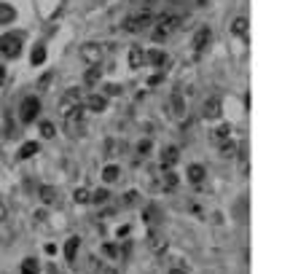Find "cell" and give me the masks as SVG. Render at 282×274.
Listing matches in <instances>:
<instances>
[{"instance_id": "1", "label": "cell", "mask_w": 282, "mask_h": 274, "mask_svg": "<svg viewBox=\"0 0 282 274\" xmlns=\"http://www.w3.org/2000/svg\"><path fill=\"white\" fill-rule=\"evenodd\" d=\"M153 22H156V17H153V6L145 3V6H140V9L132 14V17L124 19V30H127V33H143V30L151 27Z\"/></svg>"}, {"instance_id": "2", "label": "cell", "mask_w": 282, "mask_h": 274, "mask_svg": "<svg viewBox=\"0 0 282 274\" xmlns=\"http://www.w3.org/2000/svg\"><path fill=\"white\" fill-rule=\"evenodd\" d=\"M177 27H180V17H175V14H164V17H159V19L153 22L151 38H153L156 43H161V41H167Z\"/></svg>"}, {"instance_id": "3", "label": "cell", "mask_w": 282, "mask_h": 274, "mask_svg": "<svg viewBox=\"0 0 282 274\" xmlns=\"http://www.w3.org/2000/svg\"><path fill=\"white\" fill-rule=\"evenodd\" d=\"M65 129H67L73 137H81L83 132H86V111H83L81 105L73 108V111L65 116Z\"/></svg>"}, {"instance_id": "4", "label": "cell", "mask_w": 282, "mask_h": 274, "mask_svg": "<svg viewBox=\"0 0 282 274\" xmlns=\"http://www.w3.org/2000/svg\"><path fill=\"white\" fill-rule=\"evenodd\" d=\"M41 113V100L38 97H25L22 100V108H19V119L22 124H33Z\"/></svg>"}, {"instance_id": "5", "label": "cell", "mask_w": 282, "mask_h": 274, "mask_svg": "<svg viewBox=\"0 0 282 274\" xmlns=\"http://www.w3.org/2000/svg\"><path fill=\"white\" fill-rule=\"evenodd\" d=\"M19 51H22V38L19 35H14V33H9V35H3L0 38V54H6V57H19Z\"/></svg>"}, {"instance_id": "6", "label": "cell", "mask_w": 282, "mask_h": 274, "mask_svg": "<svg viewBox=\"0 0 282 274\" xmlns=\"http://www.w3.org/2000/svg\"><path fill=\"white\" fill-rule=\"evenodd\" d=\"M81 57H83V62H89L91 67H100V62H103V46L100 43H86L81 49Z\"/></svg>"}, {"instance_id": "7", "label": "cell", "mask_w": 282, "mask_h": 274, "mask_svg": "<svg viewBox=\"0 0 282 274\" xmlns=\"http://www.w3.org/2000/svg\"><path fill=\"white\" fill-rule=\"evenodd\" d=\"M210 41H213V30H210V27H199L197 35H194V49L205 51L207 46H210Z\"/></svg>"}, {"instance_id": "8", "label": "cell", "mask_w": 282, "mask_h": 274, "mask_svg": "<svg viewBox=\"0 0 282 274\" xmlns=\"http://www.w3.org/2000/svg\"><path fill=\"white\" fill-rule=\"evenodd\" d=\"M177 159H180V151H177V145H167L161 151V167L164 169H172L177 164Z\"/></svg>"}, {"instance_id": "9", "label": "cell", "mask_w": 282, "mask_h": 274, "mask_svg": "<svg viewBox=\"0 0 282 274\" xmlns=\"http://www.w3.org/2000/svg\"><path fill=\"white\" fill-rule=\"evenodd\" d=\"M205 177H207V169L202 167V164H191V167H188V180H191L194 186H202Z\"/></svg>"}, {"instance_id": "10", "label": "cell", "mask_w": 282, "mask_h": 274, "mask_svg": "<svg viewBox=\"0 0 282 274\" xmlns=\"http://www.w3.org/2000/svg\"><path fill=\"white\" fill-rule=\"evenodd\" d=\"M86 108H89L91 113H103L105 108H108V100L103 95H91L89 100H86Z\"/></svg>"}, {"instance_id": "11", "label": "cell", "mask_w": 282, "mask_h": 274, "mask_svg": "<svg viewBox=\"0 0 282 274\" xmlns=\"http://www.w3.org/2000/svg\"><path fill=\"white\" fill-rule=\"evenodd\" d=\"M218 116H221V100L210 97L205 103V119H218Z\"/></svg>"}, {"instance_id": "12", "label": "cell", "mask_w": 282, "mask_h": 274, "mask_svg": "<svg viewBox=\"0 0 282 274\" xmlns=\"http://www.w3.org/2000/svg\"><path fill=\"white\" fill-rule=\"evenodd\" d=\"M143 62H145V51L140 49V46H132V51H129V65H132V70L143 67Z\"/></svg>"}, {"instance_id": "13", "label": "cell", "mask_w": 282, "mask_h": 274, "mask_svg": "<svg viewBox=\"0 0 282 274\" xmlns=\"http://www.w3.org/2000/svg\"><path fill=\"white\" fill-rule=\"evenodd\" d=\"M119 177H121V167H116V164H108V167L103 169V180H105V183H116Z\"/></svg>"}, {"instance_id": "14", "label": "cell", "mask_w": 282, "mask_h": 274, "mask_svg": "<svg viewBox=\"0 0 282 274\" xmlns=\"http://www.w3.org/2000/svg\"><path fill=\"white\" fill-rule=\"evenodd\" d=\"M14 19H17V11H14L11 6L0 3V25H11Z\"/></svg>"}, {"instance_id": "15", "label": "cell", "mask_w": 282, "mask_h": 274, "mask_svg": "<svg viewBox=\"0 0 282 274\" xmlns=\"http://www.w3.org/2000/svg\"><path fill=\"white\" fill-rule=\"evenodd\" d=\"M231 33L234 35H247V17H237L231 22Z\"/></svg>"}, {"instance_id": "16", "label": "cell", "mask_w": 282, "mask_h": 274, "mask_svg": "<svg viewBox=\"0 0 282 274\" xmlns=\"http://www.w3.org/2000/svg\"><path fill=\"white\" fill-rule=\"evenodd\" d=\"M78 245H81V239H78V237H70L67 239V245H65V258H67V261H73V258H75Z\"/></svg>"}, {"instance_id": "17", "label": "cell", "mask_w": 282, "mask_h": 274, "mask_svg": "<svg viewBox=\"0 0 282 274\" xmlns=\"http://www.w3.org/2000/svg\"><path fill=\"white\" fill-rule=\"evenodd\" d=\"M38 148H41L38 143H25V145L19 148V159H30V156H35Z\"/></svg>"}, {"instance_id": "18", "label": "cell", "mask_w": 282, "mask_h": 274, "mask_svg": "<svg viewBox=\"0 0 282 274\" xmlns=\"http://www.w3.org/2000/svg\"><path fill=\"white\" fill-rule=\"evenodd\" d=\"M41 199H43V205H54V202H57V191H54L51 186H43V189H41Z\"/></svg>"}, {"instance_id": "19", "label": "cell", "mask_w": 282, "mask_h": 274, "mask_svg": "<svg viewBox=\"0 0 282 274\" xmlns=\"http://www.w3.org/2000/svg\"><path fill=\"white\" fill-rule=\"evenodd\" d=\"M3 124H6V137H17V127H14L11 113H3Z\"/></svg>"}, {"instance_id": "20", "label": "cell", "mask_w": 282, "mask_h": 274, "mask_svg": "<svg viewBox=\"0 0 282 274\" xmlns=\"http://www.w3.org/2000/svg\"><path fill=\"white\" fill-rule=\"evenodd\" d=\"M43 59H46V49H43V43H38L33 57H30V62H33V65H43Z\"/></svg>"}, {"instance_id": "21", "label": "cell", "mask_w": 282, "mask_h": 274, "mask_svg": "<svg viewBox=\"0 0 282 274\" xmlns=\"http://www.w3.org/2000/svg\"><path fill=\"white\" fill-rule=\"evenodd\" d=\"M100 75H103V70H100V67H89V70H86V75H83V81L91 86V83L100 81Z\"/></svg>"}, {"instance_id": "22", "label": "cell", "mask_w": 282, "mask_h": 274, "mask_svg": "<svg viewBox=\"0 0 282 274\" xmlns=\"http://www.w3.org/2000/svg\"><path fill=\"white\" fill-rule=\"evenodd\" d=\"M229 132H231L229 124H221V127L215 129V140H218V143H226V140H229Z\"/></svg>"}, {"instance_id": "23", "label": "cell", "mask_w": 282, "mask_h": 274, "mask_svg": "<svg viewBox=\"0 0 282 274\" xmlns=\"http://www.w3.org/2000/svg\"><path fill=\"white\" fill-rule=\"evenodd\" d=\"M41 135H43L46 140H49V137H54V135H57V127H54L51 121H41Z\"/></svg>"}, {"instance_id": "24", "label": "cell", "mask_w": 282, "mask_h": 274, "mask_svg": "<svg viewBox=\"0 0 282 274\" xmlns=\"http://www.w3.org/2000/svg\"><path fill=\"white\" fill-rule=\"evenodd\" d=\"M73 199L78 202V205H86V202H91V194L86 191V189H75V194H73Z\"/></svg>"}, {"instance_id": "25", "label": "cell", "mask_w": 282, "mask_h": 274, "mask_svg": "<svg viewBox=\"0 0 282 274\" xmlns=\"http://www.w3.org/2000/svg\"><path fill=\"white\" fill-rule=\"evenodd\" d=\"M22 274H38V261L35 258H27V261L22 263Z\"/></svg>"}, {"instance_id": "26", "label": "cell", "mask_w": 282, "mask_h": 274, "mask_svg": "<svg viewBox=\"0 0 282 274\" xmlns=\"http://www.w3.org/2000/svg\"><path fill=\"white\" fill-rule=\"evenodd\" d=\"M145 59L151 62V65H156V67L164 65V54H161V51H148V54H145Z\"/></svg>"}, {"instance_id": "27", "label": "cell", "mask_w": 282, "mask_h": 274, "mask_svg": "<svg viewBox=\"0 0 282 274\" xmlns=\"http://www.w3.org/2000/svg\"><path fill=\"white\" fill-rule=\"evenodd\" d=\"M164 189H167V191L177 189V175H172V172H167V175H164Z\"/></svg>"}, {"instance_id": "28", "label": "cell", "mask_w": 282, "mask_h": 274, "mask_svg": "<svg viewBox=\"0 0 282 274\" xmlns=\"http://www.w3.org/2000/svg\"><path fill=\"white\" fill-rule=\"evenodd\" d=\"M91 202H97V205L108 202V191H105V189H103V191H94V194H91Z\"/></svg>"}, {"instance_id": "29", "label": "cell", "mask_w": 282, "mask_h": 274, "mask_svg": "<svg viewBox=\"0 0 282 274\" xmlns=\"http://www.w3.org/2000/svg\"><path fill=\"white\" fill-rule=\"evenodd\" d=\"M105 95L119 97V95H121V86H119V83H108V86H105Z\"/></svg>"}, {"instance_id": "30", "label": "cell", "mask_w": 282, "mask_h": 274, "mask_svg": "<svg viewBox=\"0 0 282 274\" xmlns=\"http://www.w3.org/2000/svg\"><path fill=\"white\" fill-rule=\"evenodd\" d=\"M49 83H51V73H46V75L41 78V81H38V86H41V89H46Z\"/></svg>"}, {"instance_id": "31", "label": "cell", "mask_w": 282, "mask_h": 274, "mask_svg": "<svg viewBox=\"0 0 282 274\" xmlns=\"http://www.w3.org/2000/svg\"><path fill=\"white\" fill-rule=\"evenodd\" d=\"M169 274H191V271H188V269H183V266H172V269H169Z\"/></svg>"}, {"instance_id": "32", "label": "cell", "mask_w": 282, "mask_h": 274, "mask_svg": "<svg viewBox=\"0 0 282 274\" xmlns=\"http://www.w3.org/2000/svg\"><path fill=\"white\" fill-rule=\"evenodd\" d=\"M135 199H137V194H135V191H129L127 197H124V205H132V202H135Z\"/></svg>"}, {"instance_id": "33", "label": "cell", "mask_w": 282, "mask_h": 274, "mask_svg": "<svg viewBox=\"0 0 282 274\" xmlns=\"http://www.w3.org/2000/svg\"><path fill=\"white\" fill-rule=\"evenodd\" d=\"M151 151V143H148V140H143V143H140V153H148Z\"/></svg>"}, {"instance_id": "34", "label": "cell", "mask_w": 282, "mask_h": 274, "mask_svg": "<svg viewBox=\"0 0 282 274\" xmlns=\"http://www.w3.org/2000/svg\"><path fill=\"white\" fill-rule=\"evenodd\" d=\"M188 210H191V213H197V215L202 213V207H199V205H194V202H188Z\"/></svg>"}, {"instance_id": "35", "label": "cell", "mask_w": 282, "mask_h": 274, "mask_svg": "<svg viewBox=\"0 0 282 274\" xmlns=\"http://www.w3.org/2000/svg\"><path fill=\"white\" fill-rule=\"evenodd\" d=\"M223 153H226V156H231V153H234V145L226 143V145H223Z\"/></svg>"}, {"instance_id": "36", "label": "cell", "mask_w": 282, "mask_h": 274, "mask_svg": "<svg viewBox=\"0 0 282 274\" xmlns=\"http://www.w3.org/2000/svg\"><path fill=\"white\" fill-rule=\"evenodd\" d=\"M105 253L108 255H116V245H105Z\"/></svg>"}, {"instance_id": "37", "label": "cell", "mask_w": 282, "mask_h": 274, "mask_svg": "<svg viewBox=\"0 0 282 274\" xmlns=\"http://www.w3.org/2000/svg\"><path fill=\"white\" fill-rule=\"evenodd\" d=\"M3 81H6V67L0 65V86H3Z\"/></svg>"}, {"instance_id": "38", "label": "cell", "mask_w": 282, "mask_h": 274, "mask_svg": "<svg viewBox=\"0 0 282 274\" xmlns=\"http://www.w3.org/2000/svg\"><path fill=\"white\" fill-rule=\"evenodd\" d=\"M0 221H6V207L0 205Z\"/></svg>"}, {"instance_id": "39", "label": "cell", "mask_w": 282, "mask_h": 274, "mask_svg": "<svg viewBox=\"0 0 282 274\" xmlns=\"http://www.w3.org/2000/svg\"><path fill=\"white\" fill-rule=\"evenodd\" d=\"M105 274H119V271H116V269H105Z\"/></svg>"}, {"instance_id": "40", "label": "cell", "mask_w": 282, "mask_h": 274, "mask_svg": "<svg viewBox=\"0 0 282 274\" xmlns=\"http://www.w3.org/2000/svg\"><path fill=\"white\" fill-rule=\"evenodd\" d=\"M197 3H199V6H207V0H197Z\"/></svg>"}]
</instances>
